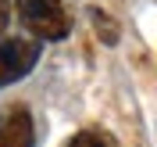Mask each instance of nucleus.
I'll return each mask as SVG.
<instances>
[{
  "label": "nucleus",
  "instance_id": "1",
  "mask_svg": "<svg viewBox=\"0 0 157 147\" xmlns=\"http://www.w3.org/2000/svg\"><path fill=\"white\" fill-rule=\"evenodd\" d=\"M21 14V25L39 39H61L68 36V11L64 0H14Z\"/></svg>",
  "mask_w": 157,
  "mask_h": 147
},
{
  "label": "nucleus",
  "instance_id": "2",
  "mask_svg": "<svg viewBox=\"0 0 157 147\" xmlns=\"http://www.w3.org/2000/svg\"><path fill=\"white\" fill-rule=\"evenodd\" d=\"M36 61H39V43L36 39H25V36L0 39V86L29 76L36 68Z\"/></svg>",
  "mask_w": 157,
  "mask_h": 147
},
{
  "label": "nucleus",
  "instance_id": "3",
  "mask_svg": "<svg viewBox=\"0 0 157 147\" xmlns=\"http://www.w3.org/2000/svg\"><path fill=\"white\" fill-rule=\"evenodd\" d=\"M0 147H32V115L25 104L0 108Z\"/></svg>",
  "mask_w": 157,
  "mask_h": 147
},
{
  "label": "nucleus",
  "instance_id": "4",
  "mask_svg": "<svg viewBox=\"0 0 157 147\" xmlns=\"http://www.w3.org/2000/svg\"><path fill=\"white\" fill-rule=\"evenodd\" d=\"M68 147H114V140L107 133H97V129H86V133H75Z\"/></svg>",
  "mask_w": 157,
  "mask_h": 147
},
{
  "label": "nucleus",
  "instance_id": "5",
  "mask_svg": "<svg viewBox=\"0 0 157 147\" xmlns=\"http://www.w3.org/2000/svg\"><path fill=\"white\" fill-rule=\"evenodd\" d=\"M93 25H97V36L104 43H118V25L104 14V11H93Z\"/></svg>",
  "mask_w": 157,
  "mask_h": 147
},
{
  "label": "nucleus",
  "instance_id": "6",
  "mask_svg": "<svg viewBox=\"0 0 157 147\" xmlns=\"http://www.w3.org/2000/svg\"><path fill=\"white\" fill-rule=\"evenodd\" d=\"M11 22V0H0V39H4V29Z\"/></svg>",
  "mask_w": 157,
  "mask_h": 147
}]
</instances>
